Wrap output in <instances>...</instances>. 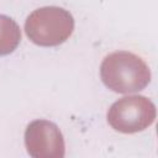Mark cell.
<instances>
[{
	"mask_svg": "<svg viewBox=\"0 0 158 158\" xmlns=\"http://www.w3.org/2000/svg\"><path fill=\"white\" fill-rule=\"evenodd\" d=\"M21 41L20 26L6 15H0V56L12 53Z\"/></svg>",
	"mask_w": 158,
	"mask_h": 158,
	"instance_id": "5",
	"label": "cell"
},
{
	"mask_svg": "<svg viewBox=\"0 0 158 158\" xmlns=\"http://www.w3.org/2000/svg\"><path fill=\"white\" fill-rule=\"evenodd\" d=\"M25 146L33 158H63L65 143L59 127L48 120H35L26 127Z\"/></svg>",
	"mask_w": 158,
	"mask_h": 158,
	"instance_id": "4",
	"label": "cell"
},
{
	"mask_svg": "<svg viewBox=\"0 0 158 158\" xmlns=\"http://www.w3.org/2000/svg\"><path fill=\"white\" fill-rule=\"evenodd\" d=\"M156 105L146 96L131 95L115 101L107 111L109 125L122 133L144 131L156 120Z\"/></svg>",
	"mask_w": 158,
	"mask_h": 158,
	"instance_id": "3",
	"label": "cell"
},
{
	"mask_svg": "<svg viewBox=\"0 0 158 158\" xmlns=\"http://www.w3.org/2000/svg\"><path fill=\"white\" fill-rule=\"evenodd\" d=\"M74 31L72 14L59 6H44L31 12L25 21L26 36L37 46L56 47L64 43Z\"/></svg>",
	"mask_w": 158,
	"mask_h": 158,
	"instance_id": "2",
	"label": "cell"
},
{
	"mask_svg": "<svg viewBox=\"0 0 158 158\" xmlns=\"http://www.w3.org/2000/svg\"><path fill=\"white\" fill-rule=\"evenodd\" d=\"M104 85L118 94L143 90L151 81V70L146 62L127 51H118L106 56L100 67Z\"/></svg>",
	"mask_w": 158,
	"mask_h": 158,
	"instance_id": "1",
	"label": "cell"
}]
</instances>
